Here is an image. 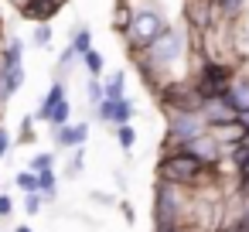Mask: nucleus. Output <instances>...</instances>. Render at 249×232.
<instances>
[{"label": "nucleus", "mask_w": 249, "mask_h": 232, "mask_svg": "<svg viewBox=\"0 0 249 232\" xmlns=\"http://www.w3.org/2000/svg\"><path fill=\"white\" fill-rule=\"evenodd\" d=\"M143 89L157 92L174 79H191V31L184 24H167L143 52L130 55Z\"/></svg>", "instance_id": "f257e3e1"}, {"label": "nucleus", "mask_w": 249, "mask_h": 232, "mask_svg": "<svg viewBox=\"0 0 249 232\" xmlns=\"http://www.w3.org/2000/svg\"><path fill=\"white\" fill-rule=\"evenodd\" d=\"M157 178L198 191V188H205V184H215V181H218V171L208 167V164H201V161L191 157L188 150H174V154H160V161H157Z\"/></svg>", "instance_id": "f03ea898"}, {"label": "nucleus", "mask_w": 249, "mask_h": 232, "mask_svg": "<svg viewBox=\"0 0 249 232\" xmlns=\"http://www.w3.org/2000/svg\"><path fill=\"white\" fill-rule=\"evenodd\" d=\"M191 201L195 191L160 181L154 184V232L157 229H174V225H191Z\"/></svg>", "instance_id": "7ed1b4c3"}, {"label": "nucleus", "mask_w": 249, "mask_h": 232, "mask_svg": "<svg viewBox=\"0 0 249 232\" xmlns=\"http://www.w3.org/2000/svg\"><path fill=\"white\" fill-rule=\"evenodd\" d=\"M235 72H239V65H235L232 58H205V55H198V58L191 62V82H195V89L201 92V99H208V96H225V89H229V82L235 79Z\"/></svg>", "instance_id": "20e7f679"}, {"label": "nucleus", "mask_w": 249, "mask_h": 232, "mask_svg": "<svg viewBox=\"0 0 249 232\" xmlns=\"http://www.w3.org/2000/svg\"><path fill=\"white\" fill-rule=\"evenodd\" d=\"M164 28H167L164 11H160L157 4H150V7H143V11H133V18H130V24H126V31H123L120 38H123L126 52L137 55V52H143V48H147Z\"/></svg>", "instance_id": "39448f33"}, {"label": "nucleus", "mask_w": 249, "mask_h": 232, "mask_svg": "<svg viewBox=\"0 0 249 232\" xmlns=\"http://www.w3.org/2000/svg\"><path fill=\"white\" fill-rule=\"evenodd\" d=\"M215 21H218V14H215V4H212V0H184V21H181V24H184L191 35L208 31Z\"/></svg>", "instance_id": "423d86ee"}, {"label": "nucleus", "mask_w": 249, "mask_h": 232, "mask_svg": "<svg viewBox=\"0 0 249 232\" xmlns=\"http://www.w3.org/2000/svg\"><path fill=\"white\" fill-rule=\"evenodd\" d=\"M92 109H96V120L109 123V126H123V123H130V120L137 116V106H133L130 96H123V99H103V103L92 106Z\"/></svg>", "instance_id": "0eeeda50"}, {"label": "nucleus", "mask_w": 249, "mask_h": 232, "mask_svg": "<svg viewBox=\"0 0 249 232\" xmlns=\"http://www.w3.org/2000/svg\"><path fill=\"white\" fill-rule=\"evenodd\" d=\"M198 113H201V120H205V126H208V130H212V126L235 123V106H232L225 96H208V99H201Z\"/></svg>", "instance_id": "6e6552de"}, {"label": "nucleus", "mask_w": 249, "mask_h": 232, "mask_svg": "<svg viewBox=\"0 0 249 232\" xmlns=\"http://www.w3.org/2000/svg\"><path fill=\"white\" fill-rule=\"evenodd\" d=\"M184 150H188L191 157H198L201 164H208V167H215V171H218V164L225 161V147H222V143H218V140H215V137H212L208 130H205L201 137H195V140H188V147H184Z\"/></svg>", "instance_id": "1a4fd4ad"}, {"label": "nucleus", "mask_w": 249, "mask_h": 232, "mask_svg": "<svg viewBox=\"0 0 249 232\" xmlns=\"http://www.w3.org/2000/svg\"><path fill=\"white\" fill-rule=\"evenodd\" d=\"M52 137H55V143H58L62 150L86 147V140H89V123H65V126H55Z\"/></svg>", "instance_id": "9d476101"}, {"label": "nucleus", "mask_w": 249, "mask_h": 232, "mask_svg": "<svg viewBox=\"0 0 249 232\" xmlns=\"http://www.w3.org/2000/svg\"><path fill=\"white\" fill-rule=\"evenodd\" d=\"M225 99L235 106V113H239V109H249V69H242V65H239L235 79H232V82H229V89H225Z\"/></svg>", "instance_id": "9b49d317"}, {"label": "nucleus", "mask_w": 249, "mask_h": 232, "mask_svg": "<svg viewBox=\"0 0 249 232\" xmlns=\"http://www.w3.org/2000/svg\"><path fill=\"white\" fill-rule=\"evenodd\" d=\"M65 96H69L65 82H62V79H55V82H52V89L45 92V99H41V106H38L35 120H38V123H48V113H52V106H55V103H62Z\"/></svg>", "instance_id": "f8f14e48"}, {"label": "nucleus", "mask_w": 249, "mask_h": 232, "mask_svg": "<svg viewBox=\"0 0 249 232\" xmlns=\"http://www.w3.org/2000/svg\"><path fill=\"white\" fill-rule=\"evenodd\" d=\"M212 4H215L218 21H229V24H235V21L246 18V11H249V0H212Z\"/></svg>", "instance_id": "ddd939ff"}, {"label": "nucleus", "mask_w": 249, "mask_h": 232, "mask_svg": "<svg viewBox=\"0 0 249 232\" xmlns=\"http://www.w3.org/2000/svg\"><path fill=\"white\" fill-rule=\"evenodd\" d=\"M24 65V41L21 38H7L4 48H0V69H14Z\"/></svg>", "instance_id": "4468645a"}, {"label": "nucleus", "mask_w": 249, "mask_h": 232, "mask_svg": "<svg viewBox=\"0 0 249 232\" xmlns=\"http://www.w3.org/2000/svg\"><path fill=\"white\" fill-rule=\"evenodd\" d=\"M126 96V72L116 69L103 79V99H123Z\"/></svg>", "instance_id": "2eb2a0df"}, {"label": "nucleus", "mask_w": 249, "mask_h": 232, "mask_svg": "<svg viewBox=\"0 0 249 232\" xmlns=\"http://www.w3.org/2000/svg\"><path fill=\"white\" fill-rule=\"evenodd\" d=\"M208 133H212V137H215V140H218V143H222L225 150H229V147H235V143H239V140L246 137V130H242L239 123H225V126H212Z\"/></svg>", "instance_id": "dca6fc26"}, {"label": "nucleus", "mask_w": 249, "mask_h": 232, "mask_svg": "<svg viewBox=\"0 0 249 232\" xmlns=\"http://www.w3.org/2000/svg\"><path fill=\"white\" fill-rule=\"evenodd\" d=\"M69 45H72V52L82 58V55L92 48V31H89V24H75V28H72V41H69Z\"/></svg>", "instance_id": "f3484780"}, {"label": "nucleus", "mask_w": 249, "mask_h": 232, "mask_svg": "<svg viewBox=\"0 0 249 232\" xmlns=\"http://www.w3.org/2000/svg\"><path fill=\"white\" fill-rule=\"evenodd\" d=\"M79 62H82V69H86V72H89L92 79H103V72H106V58H103V52L89 48V52H86V55H82Z\"/></svg>", "instance_id": "a211bd4d"}, {"label": "nucleus", "mask_w": 249, "mask_h": 232, "mask_svg": "<svg viewBox=\"0 0 249 232\" xmlns=\"http://www.w3.org/2000/svg\"><path fill=\"white\" fill-rule=\"evenodd\" d=\"M65 123H72V103H69V96H65L62 103H55L52 113H48V126H52V130H55V126H65Z\"/></svg>", "instance_id": "6ab92c4d"}, {"label": "nucleus", "mask_w": 249, "mask_h": 232, "mask_svg": "<svg viewBox=\"0 0 249 232\" xmlns=\"http://www.w3.org/2000/svg\"><path fill=\"white\" fill-rule=\"evenodd\" d=\"M75 62H79V55L72 52V45H65V52H62L58 62H55V79H65V75L75 69Z\"/></svg>", "instance_id": "aec40b11"}, {"label": "nucleus", "mask_w": 249, "mask_h": 232, "mask_svg": "<svg viewBox=\"0 0 249 232\" xmlns=\"http://www.w3.org/2000/svg\"><path fill=\"white\" fill-rule=\"evenodd\" d=\"M4 79H7V89L18 96L28 82V72H24V65H14V69H4Z\"/></svg>", "instance_id": "412c9836"}, {"label": "nucleus", "mask_w": 249, "mask_h": 232, "mask_svg": "<svg viewBox=\"0 0 249 232\" xmlns=\"http://www.w3.org/2000/svg\"><path fill=\"white\" fill-rule=\"evenodd\" d=\"M116 143H120V150H133V143H137V130H133V123H123V126H116Z\"/></svg>", "instance_id": "4be33fe9"}, {"label": "nucleus", "mask_w": 249, "mask_h": 232, "mask_svg": "<svg viewBox=\"0 0 249 232\" xmlns=\"http://www.w3.org/2000/svg\"><path fill=\"white\" fill-rule=\"evenodd\" d=\"M14 184H18L24 195H31V191H38V174L24 167V171H18V174H14Z\"/></svg>", "instance_id": "5701e85b"}, {"label": "nucleus", "mask_w": 249, "mask_h": 232, "mask_svg": "<svg viewBox=\"0 0 249 232\" xmlns=\"http://www.w3.org/2000/svg\"><path fill=\"white\" fill-rule=\"evenodd\" d=\"M130 18H133V11H130L126 4H120V0H116V11H113V28H116V35H123V31H126Z\"/></svg>", "instance_id": "b1692460"}, {"label": "nucleus", "mask_w": 249, "mask_h": 232, "mask_svg": "<svg viewBox=\"0 0 249 232\" xmlns=\"http://www.w3.org/2000/svg\"><path fill=\"white\" fill-rule=\"evenodd\" d=\"M52 38H55L52 24H35V35H31V45H35V48H48Z\"/></svg>", "instance_id": "393cba45"}, {"label": "nucleus", "mask_w": 249, "mask_h": 232, "mask_svg": "<svg viewBox=\"0 0 249 232\" xmlns=\"http://www.w3.org/2000/svg\"><path fill=\"white\" fill-rule=\"evenodd\" d=\"M48 167H55V154H52V150L35 154V157H31V164H28V171H35V174H38V171H48Z\"/></svg>", "instance_id": "a878e982"}, {"label": "nucleus", "mask_w": 249, "mask_h": 232, "mask_svg": "<svg viewBox=\"0 0 249 232\" xmlns=\"http://www.w3.org/2000/svg\"><path fill=\"white\" fill-rule=\"evenodd\" d=\"M86 99H89V106H99V103H103V79H92V75H89V82H86Z\"/></svg>", "instance_id": "bb28decb"}, {"label": "nucleus", "mask_w": 249, "mask_h": 232, "mask_svg": "<svg viewBox=\"0 0 249 232\" xmlns=\"http://www.w3.org/2000/svg\"><path fill=\"white\" fill-rule=\"evenodd\" d=\"M35 123H38L35 116H24V120H21V133H18L14 143H35Z\"/></svg>", "instance_id": "cd10ccee"}, {"label": "nucleus", "mask_w": 249, "mask_h": 232, "mask_svg": "<svg viewBox=\"0 0 249 232\" xmlns=\"http://www.w3.org/2000/svg\"><path fill=\"white\" fill-rule=\"evenodd\" d=\"M82 164H86V150H82V147H75V154H72V161H69L65 174H69V178H79V174H82Z\"/></svg>", "instance_id": "c85d7f7f"}, {"label": "nucleus", "mask_w": 249, "mask_h": 232, "mask_svg": "<svg viewBox=\"0 0 249 232\" xmlns=\"http://www.w3.org/2000/svg\"><path fill=\"white\" fill-rule=\"evenodd\" d=\"M41 205H45V201H41V195H38V191L24 195V212H28V215H38V212H41Z\"/></svg>", "instance_id": "c756f323"}, {"label": "nucleus", "mask_w": 249, "mask_h": 232, "mask_svg": "<svg viewBox=\"0 0 249 232\" xmlns=\"http://www.w3.org/2000/svg\"><path fill=\"white\" fill-rule=\"evenodd\" d=\"M235 195H239V198H249V171L235 174Z\"/></svg>", "instance_id": "7c9ffc66"}, {"label": "nucleus", "mask_w": 249, "mask_h": 232, "mask_svg": "<svg viewBox=\"0 0 249 232\" xmlns=\"http://www.w3.org/2000/svg\"><path fill=\"white\" fill-rule=\"evenodd\" d=\"M11 143H14V140H11V133H7V126H4V123H0V161H4V157L11 154Z\"/></svg>", "instance_id": "2f4dec72"}, {"label": "nucleus", "mask_w": 249, "mask_h": 232, "mask_svg": "<svg viewBox=\"0 0 249 232\" xmlns=\"http://www.w3.org/2000/svg\"><path fill=\"white\" fill-rule=\"evenodd\" d=\"M7 215H14V201H11V195H0V218H7Z\"/></svg>", "instance_id": "473e14b6"}, {"label": "nucleus", "mask_w": 249, "mask_h": 232, "mask_svg": "<svg viewBox=\"0 0 249 232\" xmlns=\"http://www.w3.org/2000/svg\"><path fill=\"white\" fill-rule=\"evenodd\" d=\"M235 123H239L242 130H249V109H239V113H235Z\"/></svg>", "instance_id": "72a5a7b5"}, {"label": "nucleus", "mask_w": 249, "mask_h": 232, "mask_svg": "<svg viewBox=\"0 0 249 232\" xmlns=\"http://www.w3.org/2000/svg\"><path fill=\"white\" fill-rule=\"evenodd\" d=\"M120 208H123V215H126V222H133V205H130V201H123Z\"/></svg>", "instance_id": "f704fd0d"}, {"label": "nucleus", "mask_w": 249, "mask_h": 232, "mask_svg": "<svg viewBox=\"0 0 249 232\" xmlns=\"http://www.w3.org/2000/svg\"><path fill=\"white\" fill-rule=\"evenodd\" d=\"M92 198H96V201H99V205H109V201H113V198H109V195H103V191H96V195H92Z\"/></svg>", "instance_id": "c9c22d12"}, {"label": "nucleus", "mask_w": 249, "mask_h": 232, "mask_svg": "<svg viewBox=\"0 0 249 232\" xmlns=\"http://www.w3.org/2000/svg\"><path fill=\"white\" fill-rule=\"evenodd\" d=\"M0 35H4V7H0Z\"/></svg>", "instance_id": "e433bc0d"}, {"label": "nucleus", "mask_w": 249, "mask_h": 232, "mask_svg": "<svg viewBox=\"0 0 249 232\" xmlns=\"http://www.w3.org/2000/svg\"><path fill=\"white\" fill-rule=\"evenodd\" d=\"M14 232H35V229H28V225H18V229H14Z\"/></svg>", "instance_id": "4c0bfd02"}, {"label": "nucleus", "mask_w": 249, "mask_h": 232, "mask_svg": "<svg viewBox=\"0 0 249 232\" xmlns=\"http://www.w3.org/2000/svg\"><path fill=\"white\" fill-rule=\"evenodd\" d=\"M7 4H14V7H21V4H24V0H7Z\"/></svg>", "instance_id": "58836bf2"}, {"label": "nucleus", "mask_w": 249, "mask_h": 232, "mask_svg": "<svg viewBox=\"0 0 249 232\" xmlns=\"http://www.w3.org/2000/svg\"><path fill=\"white\" fill-rule=\"evenodd\" d=\"M246 18H249V11H246ZM246 38H249V21H246Z\"/></svg>", "instance_id": "ea45409f"}]
</instances>
